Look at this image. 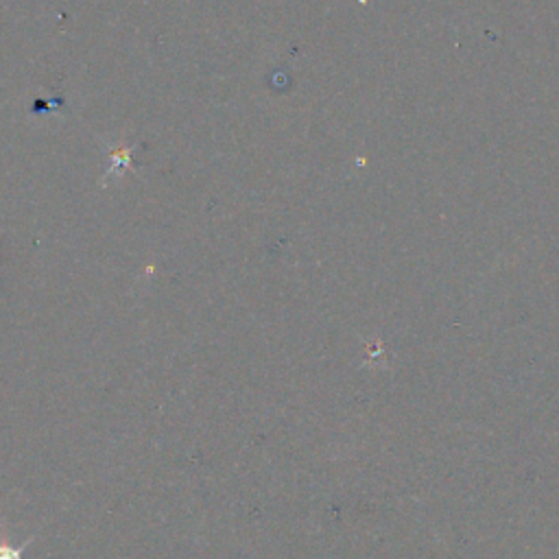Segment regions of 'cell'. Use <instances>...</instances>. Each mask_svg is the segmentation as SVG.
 I'll list each match as a JSON object with an SVG mask.
<instances>
[{"mask_svg":"<svg viewBox=\"0 0 559 559\" xmlns=\"http://www.w3.org/2000/svg\"><path fill=\"white\" fill-rule=\"evenodd\" d=\"M31 539L33 537H28L20 544H13L11 539H7L4 533H0V559H24V550L31 544Z\"/></svg>","mask_w":559,"mask_h":559,"instance_id":"1","label":"cell"}]
</instances>
